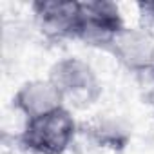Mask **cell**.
Wrapping results in <instances>:
<instances>
[{"label": "cell", "instance_id": "cell-1", "mask_svg": "<svg viewBox=\"0 0 154 154\" xmlns=\"http://www.w3.org/2000/svg\"><path fill=\"white\" fill-rule=\"evenodd\" d=\"M80 131L78 122L67 107H60L49 114L26 120L18 143L31 154H65Z\"/></svg>", "mask_w": 154, "mask_h": 154}, {"label": "cell", "instance_id": "cell-2", "mask_svg": "<svg viewBox=\"0 0 154 154\" xmlns=\"http://www.w3.org/2000/svg\"><path fill=\"white\" fill-rule=\"evenodd\" d=\"M47 78L60 91L65 103L85 109L96 103L103 94V85L91 63L78 56H65L54 62Z\"/></svg>", "mask_w": 154, "mask_h": 154}, {"label": "cell", "instance_id": "cell-3", "mask_svg": "<svg viewBox=\"0 0 154 154\" xmlns=\"http://www.w3.org/2000/svg\"><path fill=\"white\" fill-rule=\"evenodd\" d=\"M125 29L120 8L111 0H85L80 2V20L76 40L89 47L109 51L114 38Z\"/></svg>", "mask_w": 154, "mask_h": 154}, {"label": "cell", "instance_id": "cell-4", "mask_svg": "<svg viewBox=\"0 0 154 154\" xmlns=\"http://www.w3.org/2000/svg\"><path fill=\"white\" fill-rule=\"evenodd\" d=\"M35 22L49 42L76 40L80 2L76 0H36L31 4Z\"/></svg>", "mask_w": 154, "mask_h": 154}, {"label": "cell", "instance_id": "cell-5", "mask_svg": "<svg viewBox=\"0 0 154 154\" xmlns=\"http://www.w3.org/2000/svg\"><path fill=\"white\" fill-rule=\"evenodd\" d=\"M107 53H111L122 67L136 76L154 67V38L140 27L125 26Z\"/></svg>", "mask_w": 154, "mask_h": 154}, {"label": "cell", "instance_id": "cell-6", "mask_svg": "<svg viewBox=\"0 0 154 154\" xmlns=\"http://www.w3.org/2000/svg\"><path fill=\"white\" fill-rule=\"evenodd\" d=\"M13 107L26 116V120H33L44 114H49L60 107H65V102L54 84L45 80H29L18 87L13 96Z\"/></svg>", "mask_w": 154, "mask_h": 154}, {"label": "cell", "instance_id": "cell-7", "mask_svg": "<svg viewBox=\"0 0 154 154\" xmlns=\"http://www.w3.org/2000/svg\"><path fill=\"white\" fill-rule=\"evenodd\" d=\"M80 131L96 147H102L112 152L125 150L132 138L131 125L122 116H116V114H98L87 123H82Z\"/></svg>", "mask_w": 154, "mask_h": 154}, {"label": "cell", "instance_id": "cell-8", "mask_svg": "<svg viewBox=\"0 0 154 154\" xmlns=\"http://www.w3.org/2000/svg\"><path fill=\"white\" fill-rule=\"evenodd\" d=\"M136 78H138V84H140L143 103H147L154 111V67H150L149 71L138 74Z\"/></svg>", "mask_w": 154, "mask_h": 154}, {"label": "cell", "instance_id": "cell-9", "mask_svg": "<svg viewBox=\"0 0 154 154\" xmlns=\"http://www.w3.org/2000/svg\"><path fill=\"white\" fill-rule=\"evenodd\" d=\"M136 8H138L140 29H143L154 38V2H138Z\"/></svg>", "mask_w": 154, "mask_h": 154}]
</instances>
